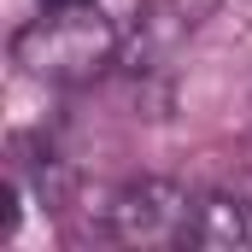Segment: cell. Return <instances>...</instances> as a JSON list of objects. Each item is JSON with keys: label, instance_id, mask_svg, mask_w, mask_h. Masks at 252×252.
<instances>
[{"label": "cell", "instance_id": "cell-1", "mask_svg": "<svg viewBox=\"0 0 252 252\" xmlns=\"http://www.w3.org/2000/svg\"><path fill=\"white\" fill-rule=\"evenodd\" d=\"M118 59V24L82 0V6H47L12 35V64L35 82H88Z\"/></svg>", "mask_w": 252, "mask_h": 252}, {"label": "cell", "instance_id": "cell-3", "mask_svg": "<svg viewBox=\"0 0 252 252\" xmlns=\"http://www.w3.org/2000/svg\"><path fill=\"white\" fill-rule=\"evenodd\" d=\"M188 247L247 252V247H252V205H247V199H235V193H205V199H193Z\"/></svg>", "mask_w": 252, "mask_h": 252}, {"label": "cell", "instance_id": "cell-4", "mask_svg": "<svg viewBox=\"0 0 252 252\" xmlns=\"http://www.w3.org/2000/svg\"><path fill=\"white\" fill-rule=\"evenodd\" d=\"M41 6H82V0H41Z\"/></svg>", "mask_w": 252, "mask_h": 252}, {"label": "cell", "instance_id": "cell-2", "mask_svg": "<svg viewBox=\"0 0 252 252\" xmlns=\"http://www.w3.org/2000/svg\"><path fill=\"white\" fill-rule=\"evenodd\" d=\"M188 217H193V193L176 182H158V176L118 188L106 205V229L124 247H176V241H188Z\"/></svg>", "mask_w": 252, "mask_h": 252}]
</instances>
